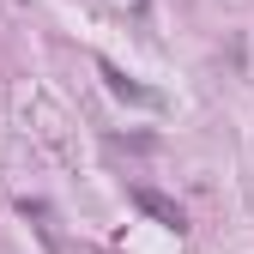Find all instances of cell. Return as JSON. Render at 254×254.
I'll return each instance as SVG.
<instances>
[{"mask_svg":"<svg viewBox=\"0 0 254 254\" xmlns=\"http://www.w3.org/2000/svg\"><path fill=\"white\" fill-rule=\"evenodd\" d=\"M97 73H103V85L115 91V97H127V103H157V91H145V85H133V79H127V73L115 67V61H97Z\"/></svg>","mask_w":254,"mask_h":254,"instance_id":"cell-2","label":"cell"},{"mask_svg":"<svg viewBox=\"0 0 254 254\" xmlns=\"http://www.w3.org/2000/svg\"><path fill=\"white\" fill-rule=\"evenodd\" d=\"M133 206H139L145 218H157L164 230H176V236L188 230V212H182V206H176L170 194H157V188H133Z\"/></svg>","mask_w":254,"mask_h":254,"instance_id":"cell-1","label":"cell"}]
</instances>
